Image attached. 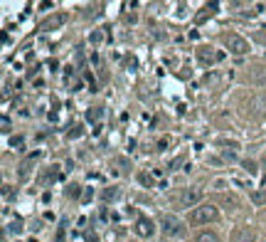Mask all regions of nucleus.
I'll use <instances>...</instances> for the list:
<instances>
[{
    "instance_id": "f257e3e1",
    "label": "nucleus",
    "mask_w": 266,
    "mask_h": 242,
    "mask_svg": "<svg viewBox=\"0 0 266 242\" xmlns=\"http://www.w3.org/2000/svg\"><path fill=\"white\" fill-rule=\"evenodd\" d=\"M210 220H217V208L214 205H197L195 210L190 213V223L192 225H205Z\"/></svg>"
},
{
    "instance_id": "f03ea898",
    "label": "nucleus",
    "mask_w": 266,
    "mask_h": 242,
    "mask_svg": "<svg viewBox=\"0 0 266 242\" xmlns=\"http://www.w3.org/2000/svg\"><path fill=\"white\" fill-rule=\"evenodd\" d=\"M160 225H163V232H165V235H173V237H178V235H182V232H185L182 223L178 220V217H173V215H165Z\"/></svg>"
},
{
    "instance_id": "7ed1b4c3",
    "label": "nucleus",
    "mask_w": 266,
    "mask_h": 242,
    "mask_svg": "<svg viewBox=\"0 0 266 242\" xmlns=\"http://www.w3.org/2000/svg\"><path fill=\"white\" fill-rule=\"evenodd\" d=\"M200 200H202V190H200V188H185L180 195V205L182 208H192Z\"/></svg>"
},
{
    "instance_id": "20e7f679",
    "label": "nucleus",
    "mask_w": 266,
    "mask_h": 242,
    "mask_svg": "<svg viewBox=\"0 0 266 242\" xmlns=\"http://www.w3.org/2000/svg\"><path fill=\"white\" fill-rule=\"evenodd\" d=\"M227 47H229L234 55H244V52L249 50V42H247L244 37H239V35H229V37H227Z\"/></svg>"
},
{
    "instance_id": "39448f33",
    "label": "nucleus",
    "mask_w": 266,
    "mask_h": 242,
    "mask_svg": "<svg viewBox=\"0 0 266 242\" xmlns=\"http://www.w3.org/2000/svg\"><path fill=\"white\" fill-rule=\"evenodd\" d=\"M136 232H138L140 237H153L155 228H153V223H151L148 217H140L138 223H136Z\"/></svg>"
},
{
    "instance_id": "423d86ee",
    "label": "nucleus",
    "mask_w": 266,
    "mask_h": 242,
    "mask_svg": "<svg viewBox=\"0 0 266 242\" xmlns=\"http://www.w3.org/2000/svg\"><path fill=\"white\" fill-rule=\"evenodd\" d=\"M64 23H67V15L59 13V15H55V17H50V20H44V23H42V30H44V32H52V30L62 28Z\"/></svg>"
},
{
    "instance_id": "0eeeda50",
    "label": "nucleus",
    "mask_w": 266,
    "mask_h": 242,
    "mask_svg": "<svg viewBox=\"0 0 266 242\" xmlns=\"http://www.w3.org/2000/svg\"><path fill=\"white\" fill-rule=\"evenodd\" d=\"M197 55H200V62H202V64H212V62H220V59H222V55H220V52H212L210 47H202Z\"/></svg>"
},
{
    "instance_id": "6e6552de",
    "label": "nucleus",
    "mask_w": 266,
    "mask_h": 242,
    "mask_svg": "<svg viewBox=\"0 0 266 242\" xmlns=\"http://www.w3.org/2000/svg\"><path fill=\"white\" fill-rule=\"evenodd\" d=\"M232 242H254V235L252 232H249V230H237V232H234V237H232Z\"/></svg>"
},
{
    "instance_id": "1a4fd4ad",
    "label": "nucleus",
    "mask_w": 266,
    "mask_h": 242,
    "mask_svg": "<svg viewBox=\"0 0 266 242\" xmlns=\"http://www.w3.org/2000/svg\"><path fill=\"white\" fill-rule=\"evenodd\" d=\"M195 242H220V237L214 232H202V235H197Z\"/></svg>"
},
{
    "instance_id": "9d476101",
    "label": "nucleus",
    "mask_w": 266,
    "mask_h": 242,
    "mask_svg": "<svg viewBox=\"0 0 266 242\" xmlns=\"http://www.w3.org/2000/svg\"><path fill=\"white\" fill-rule=\"evenodd\" d=\"M214 10H217V3H212V5H207V8H205V13H200V15H197V23H202V20H205L207 15H214Z\"/></svg>"
},
{
    "instance_id": "9b49d317",
    "label": "nucleus",
    "mask_w": 266,
    "mask_h": 242,
    "mask_svg": "<svg viewBox=\"0 0 266 242\" xmlns=\"http://www.w3.org/2000/svg\"><path fill=\"white\" fill-rule=\"evenodd\" d=\"M89 40H91L94 45H99L101 40H104V32H91V37H89Z\"/></svg>"
},
{
    "instance_id": "f8f14e48",
    "label": "nucleus",
    "mask_w": 266,
    "mask_h": 242,
    "mask_svg": "<svg viewBox=\"0 0 266 242\" xmlns=\"http://www.w3.org/2000/svg\"><path fill=\"white\" fill-rule=\"evenodd\" d=\"M140 183H146V185H153V178H151L148 173H143V175H140Z\"/></svg>"
},
{
    "instance_id": "ddd939ff",
    "label": "nucleus",
    "mask_w": 266,
    "mask_h": 242,
    "mask_svg": "<svg viewBox=\"0 0 266 242\" xmlns=\"http://www.w3.org/2000/svg\"><path fill=\"white\" fill-rule=\"evenodd\" d=\"M116 195H118V193H116V190H106V193H104V198H106V200L116 198Z\"/></svg>"
}]
</instances>
